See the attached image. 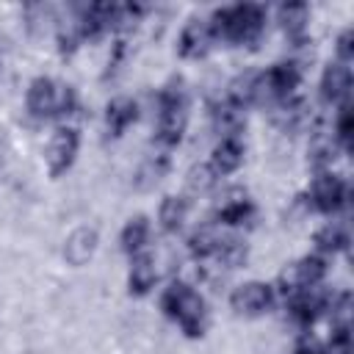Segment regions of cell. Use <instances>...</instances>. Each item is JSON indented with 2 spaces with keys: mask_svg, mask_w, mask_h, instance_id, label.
<instances>
[{
  "mask_svg": "<svg viewBox=\"0 0 354 354\" xmlns=\"http://www.w3.org/2000/svg\"><path fill=\"white\" fill-rule=\"evenodd\" d=\"M274 299H277V290L266 282H246L232 290V307L238 313H249V315L268 310L274 304Z\"/></svg>",
  "mask_w": 354,
  "mask_h": 354,
  "instance_id": "5b68a950",
  "label": "cell"
},
{
  "mask_svg": "<svg viewBox=\"0 0 354 354\" xmlns=\"http://www.w3.org/2000/svg\"><path fill=\"white\" fill-rule=\"evenodd\" d=\"M243 160V144L241 138H221L213 149V158H210V169L221 177V174H230L241 166Z\"/></svg>",
  "mask_w": 354,
  "mask_h": 354,
  "instance_id": "ba28073f",
  "label": "cell"
},
{
  "mask_svg": "<svg viewBox=\"0 0 354 354\" xmlns=\"http://www.w3.org/2000/svg\"><path fill=\"white\" fill-rule=\"evenodd\" d=\"M138 116V102L136 100H127V97H119L108 105V113H105V122H108V130L113 136H119L127 124H133Z\"/></svg>",
  "mask_w": 354,
  "mask_h": 354,
  "instance_id": "30bf717a",
  "label": "cell"
},
{
  "mask_svg": "<svg viewBox=\"0 0 354 354\" xmlns=\"http://www.w3.org/2000/svg\"><path fill=\"white\" fill-rule=\"evenodd\" d=\"M75 155H77V133H75L72 127H61V130H55V133L50 136V141H47V152H44L50 171L61 174L64 169H69V163L75 160Z\"/></svg>",
  "mask_w": 354,
  "mask_h": 354,
  "instance_id": "277c9868",
  "label": "cell"
},
{
  "mask_svg": "<svg viewBox=\"0 0 354 354\" xmlns=\"http://www.w3.org/2000/svg\"><path fill=\"white\" fill-rule=\"evenodd\" d=\"M149 241H152V227L147 218H133L124 232H122V246L130 252V254H141V252H149Z\"/></svg>",
  "mask_w": 354,
  "mask_h": 354,
  "instance_id": "7c38bea8",
  "label": "cell"
},
{
  "mask_svg": "<svg viewBox=\"0 0 354 354\" xmlns=\"http://www.w3.org/2000/svg\"><path fill=\"white\" fill-rule=\"evenodd\" d=\"M210 30L213 39H227V41H238V44H252L260 39L263 25H266V14L257 6H230L216 11L210 19Z\"/></svg>",
  "mask_w": 354,
  "mask_h": 354,
  "instance_id": "6da1fadb",
  "label": "cell"
},
{
  "mask_svg": "<svg viewBox=\"0 0 354 354\" xmlns=\"http://www.w3.org/2000/svg\"><path fill=\"white\" fill-rule=\"evenodd\" d=\"M213 44V30L207 19H191L180 33V53L188 58H199Z\"/></svg>",
  "mask_w": 354,
  "mask_h": 354,
  "instance_id": "52a82bcc",
  "label": "cell"
},
{
  "mask_svg": "<svg viewBox=\"0 0 354 354\" xmlns=\"http://www.w3.org/2000/svg\"><path fill=\"white\" fill-rule=\"evenodd\" d=\"M188 218V199L185 196H166L158 210V221L166 232H177Z\"/></svg>",
  "mask_w": 354,
  "mask_h": 354,
  "instance_id": "8fae6325",
  "label": "cell"
},
{
  "mask_svg": "<svg viewBox=\"0 0 354 354\" xmlns=\"http://www.w3.org/2000/svg\"><path fill=\"white\" fill-rule=\"evenodd\" d=\"M94 241H97V235L94 232H88V230H80L77 235H72V241L66 243V254L72 257V260H86L91 252H94Z\"/></svg>",
  "mask_w": 354,
  "mask_h": 354,
  "instance_id": "4fadbf2b",
  "label": "cell"
},
{
  "mask_svg": "<svg viewBox=\"0 0 354 354\" xmlns=\"http://www.w3.org/2000/svg\"><path fill=\"white\" fill-rule=\"evenodd\" d=\"M348 88H351V69H348V64H340V61L329 64L324 77H321V97H324V102L326 105L346 102Z\"/></svg>",
  "mask_w": 354,
  "mask_h": 354,
  "instance_id": "8992f818",
  "label": "cell"
},
{
  "mask_svg": "<svg viewBox=\"0 0 354 354\" xmlns=\"http://www.w3.org/2000/svg\"><path fill=\"white\" fill-rule=\"evenodd\" d=\"M163 310L188 332V335H199L205 329V301L202 296L185 285V282H171L163 290Z\"/></svg>",
  "mask_w": 354,
  "mask_h": 354,
  "instance_id": "7a4b0ae2",
  "label": "cell"
},
{
  "mask_svg": "<svg viewBox=\"0 0 354 354\" xmlns=\"http://www.w3.org/2000/svg\"><path fill=\"white\" fill-rule=\"evenodd\" d=\"M155 282H158L155 257H152L149 252L133 254V263H130V288H133L136 293H147Z\"/></svg>",
  "mask_w": 354,
  "mask_h": 354,
  "instance_id": "9c48e42d",
  "label": "cell"
},
{
  "mask_svg": "<svg viewBox=\"0 0 354 354\" xmlns=\"http://www.w3.org/2000/svg\"><path fill=\"white\" fill-rule=\"evenodd\" d=\"M307 199H310V207L324 210V213H335L337 207H343L348 202V185L332 171H318L310 183Z\"/></svg>",
  "mask_w": 354,
  "mask_h": 354,
  "instance_id": "3957f363",
  "label": "cell"
}]
</instances>
